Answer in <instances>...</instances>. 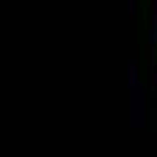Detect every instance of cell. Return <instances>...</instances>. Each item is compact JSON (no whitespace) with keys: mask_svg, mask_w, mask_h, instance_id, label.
Returning a JSON list of instances; mask_svg holds the SVG:
<instances>
[{"mask_svg":"<svg viewBox=\"0 0 157 157\" xmlns=\"http://www.w3.org/2000/svg\"><path fill=\"white\" fill-rule=\"evenodd\" d=\"M149 46H157V25H152L149 30Z\"/></svg>","mask_w":157,"mask_h":157,"instance_id":"obj_3","label":"cell"},{"mask_svg":"<svg viewBox=\"0 0 157 157\" xmlns=\"http://www.w3.org/2000/svg\"><path fill=\"white\" fill-rule=\"evenodd\" d=\"M152 25H157V0H155V6H152Z\"/></svg>","mask_w":157,"mask_h":157,"instance_id":"obj_4","label":"cell"},{"mask_svg":"<svg viewBox=\"0 0 157 157\" xmlns=\"http://www.w3.org/2000/svg\"><path fill=\"white\" fill-rule=\"evenodd\" d=\"M152 87L157 90V71H152Z\"/></svg>","mask_w":157,"mask_h":157,"instance_id":"obj_5","label":"cell"},{"mask_svg":"<svg viewBox=\"0 0 157 157\" xmlns=\"http://www.w3.org/2000/svg\"><path fill=\"white\" fill-rule=\"evenodd\" d=\"M141 87H138V65L130 63V92H138Z\"/></svg>","mask_w":157,"mask_h":157,"instance_id":"obj_2","label":"cell"},{"mask_svg":"<svg viewBox=\"0 0 157 157\" xmlns=\"http://www.w3.org/2000/svg\"><path fill=\"white\" fill-rule=\"evenodd\" d=\"M130 117H133V127H144L146 125V92L138 90L133 92V103H130Z\"/></svg>","mask_w":157,"mask_h":157,"instance_id":"obj_1","label":"cell"}]
</instances>
